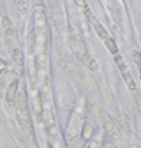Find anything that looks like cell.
Listing matches in <instances>:
<instances>
[{
  "label": "cell",
  "instance_id": "cell-2",
  "mask_svg": "<svg viewBox=\"0 0 141 148\" xmlns=\"http://www.w3.org/2000/svg\"><path fill=\"white\" fill-rule=\"evenodd\" d=\"M18 85H20V83H18V79H14V81L9 85V90H7V94H5V101H7L9 104L14 101V95H16V92H18Z\"/></svg>",
  "mask_w": 141,
  "mask_h": 148
},
{
  "label": "cell",
  "instance_id": "cell-3",
  "mask_svg": "<svg viewBox=\"0 0 141 148\" xmlns=\"http://www.w3.org/2000/svg\"><path fill=\"white\" fill-rule=\"evenodd\" d=\"M132 58H134V62L139 69V76H141V55H139V51H132Z\"/></svg>",
  "mask_w": 141,
  "mask_h": 148
},
{
  "label": "cell",
  "instance_id": "cell-4",
  "mask_svg": "<svg viewBox=\"0 0 141 148\" xmlns=\"http://www.w3.org/2000/svg\"><path fill=\"white\" fill-rule=\"evenodd\" d=\"M7 71H9V65H7V62L0 58V74H5Z\"/></svg>",
  "mask_w": 141,
  "mask_h": 148
},
{
  "label": "cell",
  "instance_id": "cell-5",
  "mask_svg": "<svg viewBox=\"0 0 141 148\" xmlns=\"http://www.w3.org/2000/svg\"><path fill=\"white\" fill-rule=\"evenodd\" d=\"M0 48H2V44H0Z\"/></svg>",
  "mask_w": 141,
  "mask_h": 148
},
{
  "label": "cell",
  "instance_id": "cell-1",
  "mask_svg": "<svg viewBox=\"0 0 141 148\" xmlns=\"http://www.w3.org/2000/svg\"><path fill=\"white\" fill-rule=\"evenodd\" d=\"M18 120H20V123H21V129L27 132V134H34V131H32V122H30V118H28V111H27V104H25V99L23 97H20V109H18Z\"/></svg>",
  "mask_w": 141,
  "mask_h": 148
}]
</instances>
